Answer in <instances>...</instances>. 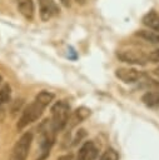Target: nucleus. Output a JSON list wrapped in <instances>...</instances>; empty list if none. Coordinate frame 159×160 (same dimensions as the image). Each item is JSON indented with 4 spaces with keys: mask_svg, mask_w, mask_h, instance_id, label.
Instances as JSON below:
<instances>
[{
    "mask_svg": "<svg viewBox=\"0 0 159 160\" xmlns=\"http://www.w3.org/2000/svg\"><path fill=\"white\" fill-rule=\"evenodd\" d=\"M69 118H70V105L66 101L60 100L51 106L50 121L56 131H60L66 126Z\"/></svg>",
    "mask_w": 159,
    "mask_h": 160,
    "instance_id": "2",
    "label": "nucleus"
},
{
    "mask_svg": "<svg viewBox=\"0 0 159 160\" xmlns=\"http://www.w3.org/2000/svg\"><path fill=\"white\" fill-rule=\"evenodd\" d=\"M99 160H119V155L114 149L109 148L104 151V154L100 156Z\"/></svg>",
    "mask_w": 159,
    "mask_h": 160,
    "instance_id": "16",
    "label": "nucleus"
},
{
    "mask_svg": "<svg viewBox=\"0 0 159 160\" xmlns=\"http://www.w3.org/2000/svg\"><path fill=\"white\" fill-rule=\"evenodd\" d=\"M45 108H46V106L43 105L41 102H39L38 100H34L31 104H29V105L23 110V114H21V116H20V119H19V121H18L16 128H18L19 130H21V129H24L25 126H28L29 124L36 121V120L41 116V114H43V111H44Z\"/></svg>",
    "mask_w": 159,
    "mask_h": 160,
    "instance_id": "3",
    "label": "nucleus"
},
{
    "mask_svg": "<svg viewBox=\"0 0 159 160\" xmlns=\"http://www.w3.org/2000/svg\"><path fill=\"white\" fill-rule=\"evenodd\" d=\"M58 131L54 129L50 119H45L43 121V124L40 125V140H39V145H40V156L38 158V160H44L49 152L50 149L53 148L54 142H55V134Z\"/></svg>",
    "mask_w": 159,
    "mask_h": 160,
    "instance_id": "1",
    "label": "nucleus"
},
{
    "mask_svg": "<svg viewBox=\"0 0 159 160\" xmlns=\"http://www.w3.org/2000/svg\"><path fill=\"white\" fill-rule=\"evenodd\" d=\"M141 100L148 108H159V91H149L143 95Z\"/></svg>",
    "mask_w": 159,
    "mask_h": 160,
    "instance_id": "13",
    "label": "nucleus"
},
{
    "mask_svg": "<svg viewBox=\"0 0 159 160\" xmlns=\"http://www.w3.org/2000/svg\"><path fill=\"white\" fill-rule=\"evenodd\" d=\"M31 141H33V134L30 131L24 132L19 138V140L15 142L10 152L9 160H26L30 146H31Z\"/></svg>",
    "mask_w": 159,
    "mask_h": 160,
    "instance_id": "4",
    "label": "nucleus"
},
{
    "mask_svg": "<svg viewBox=\"0 0 159 160\" xmlns=\"http://www.w3.org/2000/svg\"><path fill=\"white\" fill-rule=\"evenodd\" d=\"M59 1H60L65 8H69V6H70V4H71V0H59Z\"/></svg>",
    "mask_w": 159,
    "mask_h": 160,
    "instance_id": "19",
    "label": "nucleus"
},
{
    "mask_svg": "<svg viewBox=\"0 0 159 160\" xmlns=\"http://www.w3.org/2000/svg\"><path fill=\"white\" fill-rule=\"evenodd\" d=\"M115 76L125 84H131L138 81V79L140 78V74L134 68H118L115 70Z\"/></svg>",
    "mask_w": 159,
    "mask_h": 160,
    "instance_id": "6",
    "label": "nucleus"
},
{
    "mask_svg": "<svg viewBox=\"0 0 159 160\" xmlns=\"http://www.w3.org/2000/svg\"><path fill=\"white\" fill-rule=\"evenodd\" d=\"M54 98H55V95L53 94V92H50V91H40L36 96H35V100H38L39 102H41L43 105H45V106H48L53 100H54Z\"/></svg>",
    "mask_w": 159,
    "mask_h": 160,
    "instance_id": "14",
    "label": "nucleus"
},
{
    "mask_svg": "<svg viewBox=\"0 0 159 160\" xmlns=\"http://www.w3.org/2000/svg\"><path fill=\"white\" fill-rule=\"evenodd\" d=\"M40 5V18L43 21H48L54 15L59 14V9L53 0H39Z\"/></svg>",
    "mask_w": 159,
    "mask_h": 160,
    "instance_id": "7",
    "label": "nucleus"
},
{
    "mask_svg": "<svg viewBox=\"0 0 159 160\" xmlns=\"http://www.w3.org/2000/svg\"><path fill=\"white\" fill-rule=\"evenodd\" d=\"M99 150L93 141H86L79 149L78 160H95L98 158Z\"/></svg>",
    "mask_w": 159,
    "mask_h": 160,
    "instance_id": "8",
    "label": "nucleus"
},
{
    "mask_svg": "<svg viewBox=\"0 0 159 160\" xmlns=\"http://www.w3.org/2000/svg\"><path fill=\"white\" fill-rule=\"evenodd\" d=\"M148 56H149V60H151L153 62H159V49L158 50H154Z\"/></svg>",
    "mask_w": 159,
    "mask_h": 160,
    "instance_id": "17",
    "label": "nucleus"
},
{
    "mask_svg": "<svg viewBox=\"0 0 159 160\" xmlns=\"http://www.w3.org/2000/svg\"><path fill=\"white\" fill-rule=\"evenodd\" d=\"M10 99H11V88L9 84H5L0 89V106L8 104Z\"/></svg>",
    "mask_w": 159,
    "mask_h": 160,
    "instance_id": "15",
    "label": "nucleus"
},
{
    "mask_svg": "<svg viewBox=\"0 0 159 160\" xmlns=\"http://www.w3.org/2000/svg\"><path fill=\"white\" fill-rule=\"evenodd\" d=\"M143 24L151 30L159 31V14L154 10L146 12L143 18Z\"/></svg>",
    "mask_w": 159,
    "mask_h": 160,
    "instance_id": "11",
    "label": "nucleus"
},
{
    "mask_svg": "<svg viewBox=\"0 0 159 160\" xmlns=\"http://www.w3.org/2000/svg\"><path fill=\"white\" fill-rule=\"evenodd\" d=\"M1 81H3V76L0 75V84H1Z\"/></svg>",
    "mask_w": 159,
    "mask_h": 160,
    "instance_id": "22",
    "label": "nucleus"
},
{
    "mask_svg": "<svg viewBox=\"0 0 159 160\" xmlns=\"http://www.w3.org/2000/svg\"><path fill=\"white\" fill-rule=\"evenodd\" d=\"M116 56L119 60L124 62L136 64V65H144L149 60L148 55L143 54L141 51H135V50H120L116 52Z\"/></svg>",
    "mask_w": 159,
    "mask_h": 160,
    "instance_id": "5",
    "label": "nucleus"
},
{
    "mask_svg": "<svg viewBox=\"0 0 159 160\" xmlns=\"http://www.w3.org/2000/svg\"><path fill=\"white\" fill-rule=\"evenodd\" d=\"M78 4H80V5H84L85 2H86V0H75Z\"/></svg>",
    "mask_w": 159,
    "mask_h": 160,
    "instance_id": "20",
    "label": "nucleus"
},
{
    "mask_svg": "<svg viewBox=\"0 0 159 160\" xmlns=\"http://www.w3.org/2000/svg\"><path fill=\"white\" fill-rule=\"evenodd\" d=\"M154 71H155V74H156V75H159V68H158V69H155Z\"/></svg>",
    "mask_w": 159,
    "mask_h": 160,
    "instance_id": "21",
    "label": "nucleus"
},
{
    "mask_svg": "<svg viewBox=\"0 0 159 160\" xmlns=\"http://www.w3.org/2000/svg\"><path fill=\"white\" fill-rule=\"evenodd\" d=\"M89 115H90V109H88V108H85V106L78 108V109L70 115V118H69V120H68V124L70 125V128H73V126L78 125L79 122H81L83 120H85ZM68 124H66V125H68Z\"/></svg>",
    "mask_w": 159,
    "mask_h": 160,
    "instance_id": "9",
    "label": "nucleus"
},
{
    "mask_svg": "<svg viewBox=\"0 0 159 160\" xmlns=\"http://www.w3.org/2000/svg\"><path fill=\"white\" fill-rule=\"evenodd\" d=\"M56 160H73V155L71 154H65V155L59 156Z\"/></svg>",
    "mask_w": 159,
    "mask_h": 160,
    "instance_id": "18",
    "label": "nucleus"
},
{
    "mask_svg": "<svg viewBox=\"0 0 159 160\" xmlns=\"http://www.w3.org/2000/svg\"><path fill=\"white\" fill-rule=\"evenodd\" d=\"M136 36H139L151 44H159V32L155 30H151V29L139 30V31H136Z\"/></svg>",
    "mask_w": 159,
    "mask_h": 160,
    "instance_id": "12",
    "label": "nucleus"
},
{
    "mask_svg": "<svg viewBox=\"0 0 159 160\" xmlns=\"http://www.w3.org/2000/svg\"><path fill=\"white\" fill-rule=\"evenodd\" d=\"M18 10L25 19L33 20V18H34V2H33V0H18Z\"/></svg>",
    "mask_w": 159,
    "mask_h": 160,
    "instance_id": "10",
    "label": "nucleus"
}]
</instances>
